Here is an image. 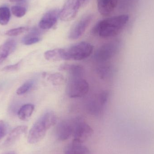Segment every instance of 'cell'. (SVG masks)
Masks as SVG:
<instances>
[{
  "label": "cell",
  "instance_id": "cell-21",
  "mask_svg": "<svg viewBox=\"0 0 154 154\" xmlns=\"http://www.w3.org/2000/svg\"><path fill=\"white\" fill-rule=\"evenodd\" d=\"M11 16V11L8 7H0V24L1 25H5L8 24Z\"/></svg>",
  "mask_w": 154,
  "mask_h": 154
},
{
  "label": "cell",
  "instance_id": "cell-23",
  "mask_svg": "<svg viewBox=\"0 0 154 154\" xmlns=\"http://www.w3.org/2000/svg\"><path fill=\"white\" fill-rule=\"evenodd\" d=\"M111 68L108 65H101L97 69V73L102 79H106L110 76L111 74Z\"/></svg>",
  "mask_w": 154,
  "mask_h": 154
},
{
  "label": "cell",
  "instance_id": "cell-6",
  "mask_svg": "<svg viewBox=\"0 0 154 154\" xmlns=\"http://www.w3.org/2000/svg\"><path fill=\"white\" fill-rule=\"evenodd\" d=\"M109 97V92L107 91H104L90 100L86 105V110L88 113L94 116H99L102 114Z\"/></svg>",
  "mask_w": 154,
  "mask_h": 154
},
{
  "label": "cell",
  "instance_id": "cell-22",
  "mask_svg": "<svg viewBox=\"0 0 154 154\" xmlns=\"http://www.w3.org/2000/svg\"><path fill=\"white\" fill-rule=\"evenodd\" d=\"M34 84V81L33 80L27 81L18 88V89L16 91V93L18 95H22L25 94L32 88Z\"/></svg>",
  "mask_w": 154,
  "mask_h": 154
},
{
  "label": "cell",
  "instance_id": "cell-28",
  "mask_svg": "<svg viewBox=\"0 0 154 154\" xmlns=\"http://www.w3.org/2000/svg\"><path fill=\"white\" fill-rule=\"evenodd\" d=\"M10 2H22V1H24V0H9Z\"/></svg>",
  "mask_w": 154,
  "mask_h": 154
},
{
  "label": "cell",
  "instance_id": "cell-2",
  "mask_svg": "<svg viewBox=\"0 0 154 154\" xmlns=\"http://www.w3.org/2000/svg\"><path fill=\"white\" fill-rule=\"evenodd\" d=\"M57 116L52 111H48L42 115L33 124L29 131L28 142L31 144L40 142L46 136L48 130L57 123Z\"/></svg>",
  "mask_w": 154,
  "mask_h": 154
},
{
  "label": "cell",
  "instance_id": "cell-20",
  "mask_svg": "<svg viewBox=\"0 0 154 154\" xmlns=\"http://www.w3.org/2000/svg\"><path fill=\"white\" fill-rule=\"evenodd\" d=\"M43 77L47 78L48 81L50 82L52 85L55 86H59L64 83L65 78L63 75L60 73H56L52 74L43 73Z\"/></svg>",
  "mask_w": 154,
  "mask_h": 154
},
{
  "label": "cell",
  "instance_id": "cell-29",
  "mask_svg": "<svg viewBox=\"0 0 154 154\" xmlns=\"http://www.w3.org/2000/svg\"><path fill=\"white\" fill-rule=\"evenodd\" d=\"M4 154H16L14 152H8L5 153Z\"/></svg>",
  "mask_w": 154,
  "mask_h": 154
},
{
  "label": "cell",
  "instance_id": "cell-19",
  "mask_svg": "<svg viewBox=\"0 0 154 154\" xmlns=\"http://www.w3.org/2000/svg\"><path fill=\"white\" fill-rule=\"evenodd\" d=\"M44 57L47 60L52 62L62 60V49L50 50L44 53Z\"/></svg>",
  "mask_w": 154,
  "mask_h": 154
},
{
  "label": "cell",
  "instance_id": "cell-24",
  "mask_svg": "<svg viewBox=\"0 0 154 154\" xmlns=\"http://www.w3.org/2000/svg\"><path fill=\"white\" fill-rule=\"evenodd\" d=\"M29 30V28L26 27H21L11 29L7 31L5 34L10 37H15L20 35Z\"/></svg>",
  "mask_w": 154,
  "mask_h": 154
},
{
  "label": "cell",
  "instance_id": "cell-7",
  "mask_svg": "<svg viewBox=\"0 0 154 154\" xmlns=\"http://www.w3.org/2000/svg\"><path fill=\"white\" fill-rule=\"evenodd\" d=\"M119 44L117 42L106 43L100 47L94 55L95 60L99 63H105L111 59L118 50Z\"/></svg>",
  "mask_w": 154,
  "mask_h": 154
},
{
  "label": "cell",
  "instance_id": "cell-15",
  "mask_svg": "<svg viewBox=\"0 0 154 154\" xmlns=\"http://www.w3.org/2000/svg\"><path fill=\"white\" fill-rule=\"evenodd\" d=\"M59 69L68 72L70 75V78L82 77L84 74L83 68L79 65L75 64H62L60 66Z\"/></svg>",
  "mask_w": 154,
  "mask_h": 154
},
{
  "label": "cell",
  "instance_id": "cell-25",
  "mask_svg": "<svg viewBox=\"0 0 154 154\" xmlns=\"http://www.w3.org/2000/svg\"><path fill=\"white\" fill-rule=\"evenodd\" d=\"M11 11L13 14L18 18L23 17L26 13L25 7L21 6H13L11 8Z\"/></svg>",
  "mask_w": 154,
  "mask_h": 154
},
{
  "label": "cell",
  "instance_id": "cell-8",
  "mask_svg": "<svg viewBox=\"0 0 154 154\" xmlns=\"http://www.w3.org/2000/svg\"><path fill=\"white\" fill-rule=\"evenodd\" d=\"M84 2V0H66L60 11V18L61 20L69 21L73 20Z\"/></svg>",
  "mask_w": 154,
  "mask_h": 154
},
{
  "label": "cell",
  "instance_id": "cell-18",
  "mask_svg": "<svg viewBox=\"0 0 154 154\" xmlns=\"http://www.w3.org/2000/svg\"><path fill=\"white\" fill-rule=\"evenodd\" d=\"M35 107L32 104H27L21 107L18 112V117L23 121L28 120L31 116Z\"/></svg>",
  "mask_w": 154,
  "mask_h": 154
},
{
  "label": "cell",
  "instance_id": "cell-4",
  "mask_svg": "<svg viewBox=\"0 0 154 154\" xmlns=\"http://www.w3.org/2000/svg\"><path fill=\"white\" fill-rule=\"evenodd\" d=\"M74 118L73 140L83 143L88 140L93 134V130L87 122L80 117Z\"/></svg>",
  "mask_w": 154,
  "mask_h": 154
},
{
  "label": "cell",
  "instance_id": "cell-26",
  "mask_svg": "<svg viewBox=\"0 0 154 154\" xmlns=\"http://www.w3.org/2000/svg\"><path fill=\"white\" fill-rule=\"evenodd\" d=\"M9 127L6 122L0 120V140H2L8 133Z\"/></svg>",
  "mask_w": 154,
  "mask_h": 154
},
{
  "label": "cell",
  "instance_id": "cell-10",
  "mask_svg": "<svg viewBox=\"0 0 154 154\" xmlns=\"http://www.w3.org/2000/svg\"><path fill=\"white\" fill-rule=\"evenodd\" d=\"M74 126V118L60 121L56 128L57 138L60 141H64L73 137Z\"/></svg>",
  "mask_w": 154,
  "mask_h": 154
},
{
  "label": "cell",
  "instance_id": "cell-17",
  "mask_svg": "<svg viewBox=\"0 0 154 154\" xmlns=\"http://www.w3.org/2000/svg\"><path fill=\"white\" fill-rule=\"evenodd\" d=\"M41 40V38L39 30L37 28H33L23 38L22 42L25 45H31L38 43Z\"/></svg>",
  "mask_w": 154,
  "mask_h": 154
},
{
  "label": "cell",
  "instance_id": "cell-13",
  "mask_svg": "<svg viewBox=\"0 0 154 154\" xmlns=\"http://www.w3.org/2000/svg\"><path fill=\"white\" fill-rule=\"evenodd\" d=\"M16 47L17 42L13 39L7 40L0 46V65L14 51Z\"/></svg>",
  "mask_w": 154,
  "mask_h": 154
},
{
  "label": "cell",
  "instance_id": "cell-12",
  "mask_svg": "<svg viewBox=\"0 0 154 154\" xmlns=\"http://www.w3.org/2000/svg\"><path fill=\"white\" fill-rule=\"evenodd\" d=\"M28 131V127L25 125L16 127L10 133L6 140L1 145V148L5 149L12 146L18 141L21 137L25 134Z\"/></svg>",
  "mask_w": 154,
  "mask_h": 154
},
{
  "label": "cell",
  "instance_id": "cell-27",
  "mask_svg": "<svg viewBox=\"0 0 154 154\" xmlns=\"http://www.w3.org/2000/svg\"><path fill=\"white\" fill-rule=\"evenodd\" d=\"M21 63V61H19L14 65L6 66L2 69V70L4 71H12L18 70L20 66Z\"/></svg>",
  "mask_w": 154,
  "mask_h": 154
},
{
  "label": "cell",
  "instance_id": "cell-30",
  "mask_svg": "<svg viewBox=\"0 0 154 154\" xmlns=\"http://www.w3.org/2000/svg\"><path fill=\"white\" fill-rule=\"evenodd\" d=\"M84 2H85V1H86V0H84Z\"/></svg>",
  "mask_w": 154,
  "mask_h": 154
},
{
  "label": "cell",
  "instance_id": "cell-16",
  "mask_svg": "<svg viewBox=\"0 0 154 154\" xmlns=\"http://www.w3.org/2000/svg\"><path fill=\"white\" fill-rule=\"evenodd\" d=\"M65 154H89V151L83 143L73 140L67 146Z\"/></svg>",
  "mask_w": 154,
  "mask_h": 154
},
{
  "label": "cell",
  "instance_id": "cell-14",
  "mask_svg": "<svg viewBox=\"0 0 154 154\" xmlns=\"http://www.w3.org/2000/svg\"><path fill=\"white\" fill-rule=\"evenodd\" d=\"M118 0H97L99 12L103 16H108L115 10Z\"/></svg>",
  "mask_w": 154,
  "mask_h": 154
},
{
  "label": "cell",
  "instance_id": "cell-5",
  "mask_svg": "<svg viewBox=\"0 0 154 154\" xmlns=\"http://www.w3.org/2000/svg\"><path fill=\"white\" fill-rule=\"evenodd\" d=\"M89 90L88 83L82 77L70 78L68 84L67 93L69 97L76 98L87 95Z\"/></svg>",
  "mask_w": 154,
  "mask_h": 154
},
{
  "label": "cell",
  "instance_id": "cell-11",
  "mask_svg": "<svg viewBox=\"0 0 154 154\" xmlns=\"http://www.w3.org/2000/svg\"><path fill=\"white\" fill-rule=\"evenodd\" d=\"M60 11L58 9H52L44 14L39 23V27L42 30L52 28L57 23L60 17Z\"/></svg>",
  "mask_w": 154,
  "mask_h": 154
},
{
  "label": "cell",
  "instance_id": "cell-1",
  "mask_svg": "<svg viewBox=\"0 0 154 154\" xmlns=\"http://www.w3.org/2000/svg\"><path fill=\"white\" fill-rule=\"evenodd\" d=\"M129 20L127 14L106 18L99 22L93 28L92 32L103 38H111L119 34Z\"/></svg>",
  "mask_w": 154,
  "mask_h": 154
},
{
  "label": "cell",
  "instance_id": "cell-9",
  "mask_svg": "<svg viewBox=\"0 0 154 154\" xmlns=\"http://www.w3.org/2000/svg\"><path fill=\"white\" fill-rule=\"evenodd\" d=\"M93 19V15L88 14L81 18L74 24L69 32V38L71 40H76L80 38L90 24Z\"/></svg>",
  "mask_w": 154,
  "mask_h": 154
},
{
  "label": "cell",
  "instance_id": "cell-3",
  "mask_svg": "<svg viewBox=\"0 0 154 154\" xmlns=\"http://www.w3.org/2000/svg\"><path fill=\"white\" fill-rule=\"evenodd\" d=\"M93 51V47L88 42H79L68 48L62 49V59L66 60H81L88 57Z\"/></svg>",
  "mask_w": 154,
  "mask_h": 154
}]
</instances>
